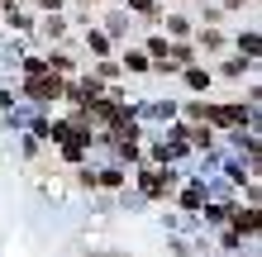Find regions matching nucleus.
<instances>
[{
  "label": "nucleus",
  "instance_id": "nucleus-1",
  "mask_svg": "<svg viewBox=\"0 0 262 257\" xmlns=\"http://www.w3.org/2000/svg\"><path fill=\"white\" fill-rule=\"evenodd\" d=\"M200 119H214V124H224V129H238L243 119H248V110H243V105H224V110H200Z\"/></svg>",
  "mask_w": 262,
  "mask_h": 257
},
{
  "label": "nucleus",
  "instance_id": "nucleus-2",
  "mask_svg": "<svg viewBox=\"0 0 262 257\" xmlns=\"http://www.w3.org/2000/svg\"><path fill=\"white\" fill-rule=\"evenodd\" d=\"M29 96H34V100H53V96H62V77H38V72H34V81H29Z\"/></svg>",
  "mask_w": 262,
  "mask_h": 257
},
{
  "label": "nucleus",
  "instance_id": "nucleus-3",
  "mask_svg": "<svg viewBox=\"0 0 262 257\" xmlns=\"http://www.w3.org/2000/svg\"><path fill=\"white\" fill-rule=\"evenodd\" d=\"M257 229V209H248V215H238V224H234V233H253Z\"/></svg>",
  "mask_w": 262,
  "mask_h": 257
},
{
  "label": "nucleus",
  "instance_id": "nucleus-4",
  "mask_svg": "<svg viewBox=\"0 0 262 257\" xmlns=\"http://www.w3.org/2000/svg\"><path fill=\"white\" fill-rule=\"evenodd\" d=\"M143 191H148V195H162V176L148 172V176H143Z\"/></svg>",
  "mask_w": 262,
  "mask_h": 257
},
{
  "label": "nucleus",
  "instance_id": "nucleus-5",
  "mask_svg": "<svg viewBox=\"0 0 262 257\" xmlns=\"http://www.w3.org/2000/svg\"><path fill=\"white\" fill-rule=\"evenodd\" d=\"M186 86H191V90H205L210 77H205V72H186Z\"/></svg>",
  "mask_w": 262,
  "mask_h": 257
},
{
  "label": "nucleus",
  "instance_id": "nucleus-6",
  "mask_svg": "<svg viewBox=\"0 0 262 257\" xmlns=\"http://www.w3.org/2000/svg\"><path fill=\"white\" fill-rule=\"evenodd\" d=\"M91 53H110V38H105V34H91Z\"/></svg>",
  "mask_w": 262,
  "mask_h": 257
},
{
  "label": "nucleus",
  "instance_id": "nucleus-7",
  "mask_svg": "<svg viewBox=\"0 0 262 257\" xmlns=\"http://www.w3.org/2000/svg\"><path fill=\"white\" fill-rule=\"evenodd\" d=\"M38 5H48V10H57V5H62V0H38Z\"/></svg>",
  "mask_w": 262,
  "mask_h": 257
}]
</instances>
